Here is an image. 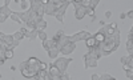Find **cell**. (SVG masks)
Here are the masks:
<instances>
[{"instance_id": "cell-33", "label": "cell", "mask_w": 133, "mask_h": 80, "mask_svg": "<svg viewBox=\"0 0 133 80\" xmlns=\"http://www.w3.org/2000/svg\"><path fill=\"white\" fill-rule=\"evenodd\" d=\"M120 61L123 63V64H127V61H128V56H123V58L120 59Z\"/></svg>"}, {"instance_id": "cell-29", "label": "cell", "mask_w": 133, "mask_h": 80, "mask_svg": "<svg viewBox=\"0 0 133 80\" xmlns=\"http://www.w3.org/2000/svg\"><path fill=\"white\" fill-rule=\"evenodd\" d=\"M127 65L129 68H133V55H128V61H127Z\"/></svg>"}, {"instance_id": "cell-25", "label": "cell", "mask_w": 133, "mask_h": 80, "mask_svg": "<svg viewBox=\"0 0 133 80\" xmlns=\"http://www.w3.org/2000/svg\"><path fill=\"white\" fill-rule=\"evenodd\" d=\"M37 38H40V40H41V41L47 40V33L44 32V29H40V31L37 32Z\"/></svg>"}, {"instance_id": "cell-2", "label": "cell", "mask_w": 133, "mask_h": 80, "mask_svg": "<svg viewBox=\"0 0 133 80\" xmlns=\"http://www.w3.org/2000/svg\"><path fill=\"white\" fill-rule=\"evenodd\" d=\"M27 63H28V65H29L36 73H39L41 70H45V68H47V64L44 63V61H41V60H39L37 58H29V59L27 60Z\"/></svg>"}, {"instance_id": "cell-31", "label": "cell", "mask_w": 133, "mask_h": 80, "mask_svg": "<svg viewBox=\"0 0 133 80\" xmlns=\"http://www.w3.org/2000/svg\"><path fill=\"white\" fill-rule=\"evenodd\" d=\"M98 3H100V0H91V8H93V9H96V7L98 5Z\"/></svg>"}, {"instance_id": "cell-15", "label": "cell", "mask_w": 133, "mask_h": 80, "mask_svg": "<svg viewBox=\"0 0 133 80\" xmlns=\"http://www.w3.org/2000/svg\"><path fill=\"white\" fill-rule=\"evenodd\" d=\"M37 32H39V29H36V28H32V29L27 31V33H25V38H27V39H29V40H35V39L37 38Z\"/></svg>"}, {"instance_id": "cell-28", "label": "cell", "mask_w": 133, "mask_h": 80, "mask_svg": "<svg viewBox=\"0 0 133 80\" xmlns=\"http://www.w3.org/2000/svg\"><path fill=\"white\" fill-rule=\"evenodd\" d=\"M125 72H127V79L132 80L133 79V68H128V70H125Z\"/></svg>"}, {"instance_id": "cell-9", "label": "cell", "mask_w": 133, "mask_h": 80, "mask_svg": "<svg viewBox=\"0 0 133 80\" xmlns=\"http://www.w3.org/2000/svg\"><path fill=\"white\" fill-rule=\"evenodd\" d=\"M73 5H75V17L77 20H83L87 16L85 7H83L81 4H73Z\"/></svg>"}, {"instance_id": "cell-19", "label": "cell", "mask_w": 133, "mask_h": 80, "mask_svg": "<svg viewBox=\"0 0 133 80\" xmlns=\"http://www.w3.org/2000/svg\"><path fill=\"white\" fill-rule=\"evenodd\" d=\"M5 60V45L0 43V64H4Z\"/></svg>"}, {"instance_id": "cell-24", "label": "cell", "mask_w": 133, "mask_h": 80, "mask_svg": "<svg viewBox=\"0 0 133 80\" xmlns=\"http://www.w3.org/2000/svg\"><path fill=\"white\" fill-rule=\"evenodd\" d=\"M9 17L12 19V20H14L15 23H19V24H21V23H23V21H21V19H20V17H19V16H17V15H16V14L14 12V11H12V14L9 15Z\"/></svg>"}, {"instance_id": "cell-10", "label": "cell", "mask_w": 133, "mask_h": 80, "mask_svg": "<svg viewBox=\"0 0 133 80\" xmlns=\"http://www.w3.org/2000/svg\"><path fill=\"white\" fill-rule=\"evenodd\" d=\"M75 50H76V43H75V41H69V43L64 44L63 47H60V53H63V55H69V53H72Z\"/></svg>"}, {"instance_id": "cell-5", "label": "cell", "mask_w": 133, "mask_h": 80, "mask_svg": "<svg viewBox=\"0 0 133 80\" xmlns=\"http://www.w3.org/2000/svg\"><path fill=\"white\" fill-rule=\"evenodd\" d=\"M69 63H72V59L63 56V58H56V59H55V63L53 64L56 65L61 72H65L66 68H68V65H69Z\"/></svg>"}, {"instance_id": "cell-22", "label": "cell", "mask_w": 133, "mask_h": 80, "mask_svg": "<svg viewBox=\"0 0 133 80\" xmlns=\"http://www.w3.org/2000/svg\"><path fill=\"white\" fill-rule=\"evenodd\" d=\"M98 77L100 80H115V77L109 73H101V75H98Z\"/></svg>"}, {"instance_id": "cell-36", "label": "cell", "mask_w": 133, "mask_h": 80, "mask_svg": "<svg viewBox=\"0 0 133 80\" xmlns=\"http://www.w3.org/2000/svg\"><path fill=\"white\" fill-rule=\"evenodd\" d=\"M105 16H107V19H109L110 16H112V12H110V11H107V12H105Z\"/></svg>"}, {"instance_id": "cell-34", "label": "cell", "mask_w": 133, "mask_h": 80, "mask_svg": "<svg viewBox=\"0 0 133 80\" xmlns=\"http://www.w3.org/2000/svg\"><path fill=\"white\" fill-rule=\"evenodd\" d=\"M129 19H133V12H132V11H128V14H125Z\"/></svg>"}, {"instance_id": "cell-21", "label": "cell", "mask_w": 133, "mask_h": 80, "mask_svg": "<svg viewBox=\"0 0 133 80\" xmlns=\"http://www.w3.org/2000/svg\"><path fill=\"white\" fill-rule=\"evenodd\" d=\"M85 12H87L88 16H91V17H92L93 21L96 20V15H95V9H93V8H91V7H85Z\"/></svg>"}, {"instance_id": "cell-7", "label": "cell", "mask_w": 133, "mask_h": 80, "mask_svg": "<svg viewBox=\"0 0 133 80\" xmlns=\"http://www.w3.org/2000/svg\"><path fill=\"white\" fill-rule=\"evenodd\" d=\"M60 73H61V71L59 70V68L55 64H51L49 68H48L47 80H60Z\"/></svg>"}, {"instance_id": "cell-18", "label": "cell", "mask_w": 133, "mask_h": 80, "mask_svg": "<svg viewBox=\"0 0 133 80\" xmlns=\"http://www.w3.org/2000/svg\"><path fill=\"white\" fill-rule=\"evenodd\" d=\"M93 38H95V40L97 41V44H100V43H103V41L105 40L107 35H105V33H103V32H96L95 35H93Z\"/></svg>"}, {"instance_id": "cell-6", "label": "cell", "mask_w": 133, "mask_h": 80, "mask_svg": "<svg viewBox=\"0 0 133 80\" xmlns=\"http://www.w3.org/2000/svg\"><path fill=\"white\" fill-rule=\"evenodd\" d=\"M92 35L91 32H88V31H79V32H76L75 35H68V39H69V41H75V43H77V41H84L87 38H89Z\"/></svg>"}, {"instance_id": "cell-13", "label": "cell", "mask_w": 133, "mask_h": 80, "mask_svg": "<svg viewBox=\"0 0 133 80\" xmlns=\"http://www.w3.org/2000/svg\"><path fill=\"white\" fill-rule=\"evenodd\" d=\"M48 52V58L49 59H56L57 58V56H59V53H60V50H59V47H57V45H52V47L47 51Z\"/></svg>"}, {"instance_id": "cell-3", "label": "cell", "mask_w": 133, "mask_h": 80, "mask_svg": "<svg viewBox=\"0 0 133 80\" xmlns=\"http://www.w3.org/2000/svg\"><path fill=\"white\" fill-rule=\"evenodd\" d=\"M20 72H21V75H23L25 79H33V76H35V75H37V73H36V72L33 71L32 68L28 65L27 60L20 63Z\"/></svg>"}, {"instance_id": "cell-11", "label": "cell", "mask_w": 133, "mask_h": 80, "mask_svg": "<svg viewBox=\"0 0 133 80\" xmlns=\"http://www.w3.org/2000/svg\"><path fill=\"white\" fill-rule=\"evenodd\" d=\"M27 31H28L27 28L21 27L19 31H16V32L14 33L12 36H14V39H15V40H17V41H21V40H23V39L25 38V33H27Z\"/></svg>"}, {"instance_id": "cell-17", "label": "cell", "mask_w": 133, "mask_h": 80, "mask_svg": "<svg viewBox=\"0 0 133 80\" xmlns=\"http://www.w3.org/2000/svg\"><path fill=\"white\" fill-rule=\"evenodd\" d=\"M41 44H43V48L45 50V51H48V50L52 47V45H56V41L52 40V39H51V40H48V39H47V40L41 41Z\"/></svg>"}, {"instance_id": "cell-4", "label": "cell", "mask_w": 133, "mask_h": 80, "mask_svg": "<svg viewBox=\"0 0 133 80\" xmlns=\"http://www.w3.org/2000/svg\"><path fill=\"white\" fill-rule=\"evenodd\" d=\"M69 5H71V4H69L68 2H64L60 7H57L56 11H55L53 16L57 19L59 23H64V16H65V12H66V8H68Z\"/></svg>"}, {"instance_id": "cell-41", "label": "cell", "mask_w": 133, "mask_h": 80, "mask_svg": "<svg viewBox=\"0 0 133 80\" xmlns=\"http://www.w3.org/2000/svg\"><path fill=\"white\" fill-rule=\"evenodd\" d=\"M0 79H2V73H0Z\"/></svg>"}, {"instance_id": "cell-37", "label": "cell", "mask_w": 133, "mask_h": 80, "mask_svg": "<svg viewBox=\"0 0 133 80\" xmlns=\"http://www.w3.org/2000/svg\"><path fill=\"white\" fill-rule=\"evenodd\" d=\"M91 79H92V80H100L98 75H96V73H95V75H92V77H91Z\"/></svg>"}, {"instance_id": "cell-39", "label": "cell", "mask_w": 133, "mask_h": 80, "mask_svg": "<svg viewBox=\"0 0 133 80\" xmlns=\"http://www.w3.org/2000/svg\"><path fill=\"white\" fill-rule=\"evenodd\" d=\"M120 17H121V19H125V17H127V15H125V14H121V15H120Z\"/></svg>"}, {"instance_id": "cell-20", "label": "cell", "mask_w": 133, "mask_h": 80, "mask_svg": "<svg viewBox=\"0 0 133 80\" xmlns=\"http://www.w3.org/2000/svg\"><path fill=\"white\" fill-rule=\"evenodd\" d=\"M0 14L7 16V17H9V15L12 14V9H11L8 5H2V7H0Z\"/></svg>"}, {"instance_id": "cell-27", "label": "cell", "mask_w": 133, "mask_h": 80, "mask_svg": "<svg viewBox=\"0 0 133 80\" xmlns=\"http://www.w3.org/2000/svg\"><path fill=\"white\" fill-rule=\"evenodd\" d=\"M14 58V50L5 48V59H12Z\"/></svg>"}, {"instance_id": "cell-8", "label": "cell", "mask_w": 133, "mask_h": 80, "mask_svg": "<svg viewBox=\"0 0 133 80\" xmlns=\"http://www.w3.org/2000/svg\"><path fill=\"white\" fill-rule=\"evenodd\" d=\"M97 59L93 58V56H91L89 53H85L84 55V67H85V70H88V68H95L97 67Z\"/></svg>"}, {"instance_id": "cell-35", "label": "cell", "mask_w": 133, "mask_h": 80, "mask_svg": "<svg viewBox=\"0 0 133 80\" xmlns=\"http://www.w3.org/2000/svg\"><path fill=\"white\" fill-rule=\"evenodd\" d=\"M40 3H41L43 5H47V4L49 3V0H40Z\"/></svg>"}, {"instance_id": "cell-32", "label": "cell", "mask_w": 133, "mask_h": 80, "mask_svg": "<svg viewBox=\"0 0 133 80\" xmlns=\"http://www.w3.org/2000/svg\"><path fill=\"white\" fill-rule=\"evenodd\" d=\"M79 4H81L83 7H89L91 5V0H81V3H79Z\"/></svg>"}, {"instance_id": "cell-26", "label": "cell", "mask_w": 133, "mask_h": 80, "mask_svg": "<svg viewBox=\"0 0 133 80\" xmlns=\"http://www.w3.org/2000/svg\"><path fill=\"white\" fill-rule=\"evenodd\" d=\"M20 5H21V11H27V9L29 8L31 3H29V0H25V2H21Z\"/></svg>"}, {"instance_id": "cell-40", "label": "cell", "mask_w": 133, "mask_h": 80, "mask_svg": "<svg viewBox=\"0 0 133 80\" xmlns=\"http://www.w3.org/2000/svg\"><path fill=\"white\" fill-rule=\"evenodd\" d=\"M14 2H15V3H17V4H20V2H21V0H14Z\"/></svg>"}, {"instance_id": "cell-38", "label": "cell", "mask_w": 133, "mask_h": 80, "mask_svg": "<svg viewBox=\"0 0 133 80\" xmlns=\"http://www.w3.org/2000/svg\"><path fill=\"white\" fill-rule=\"evenodd\" d=\"M79 3H81V0H73L72 4H79Z\"/></svg>"}, {"instance_id": "cell-16", "label": "cell", "mask_w": 133, "mask_h": 80, "mask_svg": "<svg viewBox=\"0 0 133 80\" xmlns=\"http://www.w3.org/2000/svg\"><path fill=\"white\" fill-rule=\"evenodd\" d=\"M84 41H85V45H87V47H88V48H92V47H95V45L97 44V41L95 40V38H93V35H91L89 38H87V39H85Z\"/></svg>"}, {"instance_id": "cell-1", "label": "cell", "mask_w": 133, "mask_h": 80, "mask_svg": "<svg viewBox=\"0 0 133 80\" xmlns=\"http://www.w3.org/2000/svg\"><path fill=\"white\" fill-rule=\"evenodd\" d=\"M118 47H120V31H118V28L116 29V32L113 33V35L107 36L103 43H100V50H101V55L103 56L110 55L112 52H115Z\"/></svg>"}, {"instance_id": "cell-23", "label": "cell", "mask_w": 133, "mask_h": 80, "mask_svg": "<svg viewBox=\"0 0 133 80\" xmlns=\"http://www.w3.org/2000/svg\"><path fill=\"white\" fill-rule=\"evenodd\" d=\"M63 35H64V31H63V29H59V31H57V32L53 35L52 40H55V41L57 43V40H59V39H60V36H63Z\"/></svg>"}, {"instance_id": "cell-30", "label": "cell", "mask_w": 133, "mask_h": 80, "mask_svg": "<svg viewBox=\"0 0 133 80\" xmlns=\"http://www.w3.org/2000/svg\"><path fill=\"white\" fill-rule=\"evenodd\" d=\"M69 79H71V76L66 72H61L60 73V80H69Z\"/></svg>"}, {"instance_id": "cell-14", "label": "cell", "mask_w": 133, "mask_h": 80, "mask_svg": "<svg viewBox=\"0 0 133 80\" xmlns=\"http://www.w3.org/2000/svg\"><path fill=\"white\" fill-rule=\"evenodd\" d=\"M35 28H36V29H39V31H40V29H45V28H47V21L44 20L43 17H37Z\"/></svg>"}, {"instance_id": "cell-12", "label": "cell", "mask_w": 133, "mask_h": 80, "mask_svg": "<svg viewBox=\"0 0 133 80\" xmlns=\"http://www.w3.org/2000/svg\"><path fill=\"white\" fill-rule=\"evenodd\" d=\"M56 9H57V5L51 3V2L47 5H44V12H45V15H49V16H53V14H55Z\"/></svg>"}]
</instances>
